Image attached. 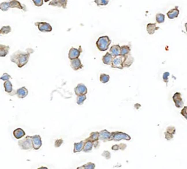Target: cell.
Returning <instances> with one entry per match:
<instances>
[{"label": "cell", "instance_id": "7dc6e473", "mask_svg": "<svg viewBox=\"0 0 187 169\" xmlns=\"http://www.w3.org/2000/svg\"><path fill=\"white\" fill-rule=\"evenodd\" d=\"M0 35H1V31H0Z\"/></svg>", "mask_w": 187, "mask_h": 169}, {"label": "cell", "instance_id": "4fadbf2b", "mask_svg": "<svg viewBox=\"0 0 187 169\" xmlns=\"http://www.w3.org/2000/svg\"><path fill=\"white\" fill-rule=\"evenodd\" d=\"M70 64H71V67H72L74 70H78L82 69L83 67V64H82L79 58L73 59V60H70Z\"/></svg>", "mask_w": 187, "mask_h": 169}, {"label": "cell", "instance_id": "277c9868", "mask_svg": "<svg viewBox=\"0 0 187 169\" xmlns=\"http://www.w3.org/2000/svg\"><path fill=\"white\" fill-rule=\"evenodd\" d=\"M18 144L19 147L23 150H28V149H31V148H33L31 136L24 137L23 139L20 140Z\"/></svg>", "mask_w": 187, "mask_h": 169}, {"label": "cell", "instance_id": "1f68e13d", "mask_svg": "<svg viewBox=\"0 0 187 169\" xmlns=\"http://www.w3.org/2000/svg\"><path fill=\"white\" fill-rule=\"evenodd\" d=\"M10 8L9 2H4L0 4V10L2 11H8Z\"/></svg>", "mask_w": 187, "mask_h": 169}, {"label": "cell", "instance_id": "8fae6325", "mask_svg": "<svg viewBox=\"0 0 187 169\" xmlns=\"http://www.w3.org/2000/svg\"><path fill=\"white\" fill-rule=\"evenodd\" d=\"M88 92V89L86 86L83 83H79L78 86L75 88V93L77 96L78 95H84Z\"/></svg>", "mask_w": 187, "mask_h": 169}, {"label": "cell", "instance_id": "484cf974", "mask_svg": "<svg viewBox=\"0 0 187 169\" xmlns=\"http://www.w3.org/2000/svg\"><path fill=\"white\" fill-rule=\"evenodd\" d=\"M98 137H99V132H92V133L90 134V135H89V138H86V139L94 142V141H96L98 140Z\"/></svg>", "mask_w": 187, "mask_h": 169}, {"label": "cell", "instance_id": "9a60e30c", "mask_svg": "<svg viewBox=\"0 0 187 169\" xmlns=\"http://www.w3.org/2000/svg\"><path fill=\"white\" fill-rule=\"evenodd\" d=\"M16 94H17L18 97L19 98H25L27 95H28V90L26 87L23 86V87L19 88L16 91Z\"/></svg>", "mask_w": 187, "mask_h": 169}, {"label": "cell", "instance_id": "7c38bea8", "mask_svg": "<svg viewBox=\"0 0 187 169\" xmlns=\"http://www.w3.org/2000/svg\"><path fill=\"white\" fill-rule=\"evenodd\" d=\"M134 59L133 58V56L130 53L125 55V56H124L123 64H122L123 67H130L134 62Z\"/></svg>", "mask_w": 187, "mask_h": 169}, {"label": "cell", "instance_id": "52a82bcc", "mask_svg": "<svg viewBox=\"0 0 187 169\" xmlns=\"http://www.w3.org/2000/svg\"><path fill=\"white\" fill-rule=\"evenodd\" d=\"M82 52V47L81 46H79V49H75V48H71L69 51L68 57L70 60H73V59L79 58L81 56V53Z\"/></svg>", "mask_w": 187, "mask_h": 169}, {"label": "cell", "instance_id": "ee69618b", "mask_svg": "<svg viewBox=\"0 0 187 169\" xmlns=\"http://www.w3.org/2000/svg\"><path fill=\"white\" fill-rule=\"evenodd\" d=\"M93 146L94 148H95V149H97V148H98L99 146H100V142H99V140H97V141H94Z\"/></svg>", "mask_w": 187, "mask_h": 169}, {"label": "cell", "instance_id": "b9f144b4", "mask_svg": "<svg viewBox=\"0 0 187 169\" xmlns=\"http://www.w3.org/2000/svg\"><path fill=\"white\" fill-rule=\"evenodd\" d=\"M49 5L51 6H53V7H59V3H58V0H52L49 2L48 4Z\"/></svg>", "mask_w": 187, "mask_h": 169}, {"label": "cell", "instance_id": "f35d334b", "mask_svg": "<svg viewBox=\"0 0 187 169\" xmlns=\"http://www.w3.org/2000/svg\"><path fill=\"white\" fill-rule=\"evenodd\" d=\"M62 144H63V139H61V138H60V139H57L56 141H55V144H54L55 147L56 148L60 147Z\"/></svg>", "mask_w": 187, "mask_h": 169}, {"label": "cell", "instance_id": "5b68a950", "mask_svg": "<svg viewBox=\"0 0 187 169\" xmlns=\"http://www.w3.org/2000/svg\"><path fill=\"white\" fill-rule=\"evenodd\" d=\"M123 60H124V56H115L113 58L112 62H111V67L112 68H118V69L122 70L124 68L123 65Z\"/></svg>", "mask_w": 187, "mask_h": 169}, {"label": "cell", "instance_id": "7bdbcfd3", "mask_svg": "<svg viewBox=\"0 0 187 169\" xmlns=\"http://www.w3.org/2000/svg\"><path fill=\"white\" fill-rule=\"evenodd\" d=\"M186 108H187L186 106H184V108H183V110L181 112V114L184 116V117H185V119H186Z\"/></svg>", "mask_w": 187, "mask_h": 169}, {"label": "cell", "instance_id": "44dd1931", "mask_svg": "<svg viewBox=\"0 0 187 169\" xmlns=\"http://www.w3.org/2000/svg\"><path fill=\"white\" fill-rule=\"evenodd\" d=\"M10 51V46L0 44V57H5L8 54Z\"/></svg>", "mask_w": 187, "mask_h": 169}, {"label": "cell", "instance_id": "8992f818", "mask_svg": "<svg viewBox=\"0 0 187 169\" xmlns=\"http://www.w3.org/2000/svg\"><path fill=\"white\" fill-rule=\"evenodd\" d=\"M35 25L38 27V29L42 32H50L52 31V27L47 22H36Z\"/></svg>", "mask_w": 187, "mask_h": 169}, {"label": "cell", "instance_id": "d6986e66", "mask_svg": "<svg viewBox=\"0 0 187 169\" xmlns=\"http://www.w3.org/2000/svg\"><path fill=\"white\" fill-rule=\"evenodd\" d=\"M26 133L25 131L21 128H18L13 131V135L16 139H20L25 136Z\"/></svg>", "mask_w": 187, "mask_h": 169}, {"label": "cell", "instance_id": "d6a6232c", "mask_svg": "<svg viewBox=\"0 0 187 169\" xmlns=\"http://www.w3.org/2000/svg\"><path fill=\"white\" fill-rule=\"evenodd\" d=\"M97 6H105L109 3V0H94Z\"/></svg>", "mask_w": 187, "mask_h": 169}, {"label": "cell", "instance_id": "60d3db41", "mask_svg": "<svg viewBox=\"0 0 187 169\" xmlns=\"http://www.w3.org/2000/svg\"><path fill=\"white\" fill-rule=\"evenodd\" d=\"M102 155L103 157H104L106 159H108V160L111 158V153H110L108 151H104V152L102 154Z\"/></svg>", "mask_w": 187, "mask_h": 169}, {"label": "cell", "instance_id": "ac0fdd59", "mask_svg": "<svg viewBox=\"0 0 187 169\" xmlns=\"http://www.w3.org/2000/svg\"><path fill=\"white\" fill-rule=\"evenodd\" d=\"M93 149V142L87 139L84 140V144L82 150L84 152H90Z\"/></svg>", "mask_w": 187, "mask_h": 169}, {"label": "cell", "instance_id": "2e32d148", "mask_svg": "<svg viewBox=\"0 0 187 169\" xmlns=\"http://www.w3.org/2000/svg\"><path fill=\"white\" fill-rule=\"evenodd\" d=\"M179 13L180 12L179 10H178V7L177 6L175 8H173V9L169 10L167 13V16L170 19H174L178 17V15H179Z\"/></svg>", "mask_w": 187, "mask_h": 169}, {"label": "cell", "instance_id": "7a4b0ae2", "mask_svg": "<svg viewBox=\"0 0 187 169\" xmlns=\"http://www.w3.org/2000/svg\"><path fill=\"white\" fill-rule=\"evenodd\" d=\"M111 44V40L108 36H102L97 40L96 45L100 51H105L108 49L110 45Z\"/></svg>", "mask_w": 187, "mask_h": 169}, {"label": "cell", "instance_id": "836d02e7", "mask_svg": "<svg viewBox=\"0 0 187 169\" xmlns=\"http://www.w3.org/2000/svg\"><path fill=\"white\" fill-rule=\"evenodd\" d=\"M58 3H59V8H62L64 9L67 8V0H58Z\"/></svg>", "mask_w": 187, "mask_h": 169}, {"label": "cell", "instance_id": "cb8c5ba5", "mask_svg": "<svg viewBox=\"0 0 187 169\" xmlns=\"http://www.w3.org/2000/svg\"><path fill=\"white\" fill-rule=\"evenodd\" d=\"M4 87H5V92H8V94H10V93H11L13 91V84H12V83L9 80L5 81V83H4Z\"/></svg>", "mask_w": 187, "mask_h": 169}, {"label": "cell", "instance_id": "83f0119b", "mask_svg": "<svg viewBox=\"0 0 187 169\" xmlns=\"http://www.w3.org/2000/svg\"><path fill=\"white\" fill-rule=\"evenodd\" d=\"M164 19H165V16L162 13H157L156 15V21L158 24H162L164 22Z\"/></svg>", "mask_w": 187, "mask_h": 169}, {"label": "cell", "instance_id": "5bb4252c", "mask_svg": "<svg viewBox=\"0 0 187 169\" xmlns=\"http://www.w3.org/2000/svg\"><path fill=\"white\" fill-rule=\"evenodd\" d=\"M10 8H18V9L23 10L24 11H27V8L24 5H21L19 1L18 0H11L10 2H9Z\"/></svg>", "mask_w": 187, "mask_h": 169}, {"label": "cell", "instance_id": "6da1fadb", "mask_svg": "<svg viewBox=\"0 0 187 169\" xmlns=\"http://www.w3.org/2000/svg\"><path fill=\"white\" fill-rule=\"evenodd\" d=\"M34 52L32 49H27L25 52L22 51H17L10 56V60L12 62L18 65L19 68H21L28 63L31 53Z\"/></svg>", "mask_w": 187, "mask_h": 169}, {"label": "cell", "instance_id": "d4e9b609", "mask_svg": "<svg viewBox=\"0 0 187 169\" xmlns=\"http://www.w3.org/2000/svg\"><path fill=\"white\" fill-rule=\"evenodd\" d=\"M131 49L129 46H123L120 48V55L121 56H125L130 53Z\"/></svg>", "mask_w": 187, "mask_h": 169}, {"label": "cell", "instance_id": "ba28073f", "mask_svg": "<svg viewBox=\"0 0 187 169\" xmlns=\"http://www.w3.org/2000/svg\"><path fill=\"white\" fill-rule=\"evenodd\" d=\"M31 142H32V147L35 150H38L42 146V138L39 135H35L31 136Z\"/></svg>", "mask_w": 187, "mask_h": 169}, {"label": "cell", "instance_id": "ffe728a7", "mask_svg": "<svg viewBox=\"0 0 187 169\" xmlns=\"http://www.w3.org/2000/svg\"><path fill=\"white\" fill-rule=\"evenodd\" d=\"M159 29V27H156V24H148L146 26V30L149 35H154L156 30Z\"/></svg>", "mask_w": 187, "mask_h": 169}, {"label": "cell", "instance_id": "e0dca14e", "mask_svg": "<svg viewBox=\"0 0 187 169\" xmlns=\"http://www.w3.org/2000/svg\"><path fill=\"white\" fill-rule=\"evenodd\" d=\"M120 48L121 46H119V45H113V46H111V48L110 49L109 53L112 55L113 57L119 56V55H120Z\"/></svg>", "mask_w": 187, "mask_h": 169}, {"label": "cell", "instance_id": "603a6c76", "mask_svg": "<svg viewBox=\"0 0 187 169\" xmlns=\"http://www.w3.org/2000/svg\"><path fill=\"white\" fill-rule=\"evenodd\" d=\"M83 144H84V141H81L79 143H75L74 144V153H77V152H80L82 151L83 147Z\"/></svg>", "mask_w": 187, "mask_h": 169}, {"label": "cell", "instance_id": "e575fe53", "mask_svg": "<svg viewBox=\"0 0 187 169\" xmlns=\"http://www.w3.org/2000/svg\"><path fill=\"white\" fill-rule=\"evenodd\" d=\"M44 1L45 2H48L49 0H32L33 3L35 5V6L37 7H41L42 5H43Z\"/></svg>", "mask_w": 187, "mask_h": 169}, {"label": "cell", "instance_id": "bcb514c9", "mask_svg": "<svg viewBox=\"0 0 187 169\" xmlns=\"http://www.w3.org/2000/svg\"><path fill=\"white\" fill-rule=\"evenodd\" d=\"M112 149H113V150H114V151L119 150V145H117V144H115V145H113L112 146Z\"/></svg>", "mask_w": 187, "mask_h": 169}, {"label": "cell", "instance_id": "8d00e7d4", "mask_svg": "<svg viewBox=\"0 0 187 169\" xmlns=\"http://www.w3.org/2000/svg\"><path fill=\"white\" fill-rule=\"evenodd\" d=\"M166 132H167V133H171V134L174 135V134H175L176 130H175V127H173V126H170V127H168L167 128V130H166Z\"/></svg>", "mask_w": 187, "mask_h": 169}, {"label": "cell", "instance_id": "4dcf8cb0", "mask_svg": "<svg viewBox=\"0 0 187 169\" xmlns=\"http://www.w3.org/2000/svg\"><path fill=\"white\" fill-rule=\"evenodd\" d=\"M77 97H77V104L78 105H82V104H83L85 100H86V94H84V95H78Z\"/></svg>", "mask_w": 187, "mask_h": 169}, {"label": "cell", "instance_id": "30bf717a", "mask_svg": "<svg viewBox=\"0 0 187 169\" xmlns=\"http://www.w3.org/2000/svg\"><path fill=\"white\" fill-rule=\"evenodd\" d=\"M111 133L108 132L107 130H103L102 131L99 132L98 140L106 142V141H111Z\"/></svg>", "mask_w": 187, "mask_h": 169}, {"label": "cell", "instance_id": "7402d4cb", "mask_svg": "<svg viewBox=\"0 0 187 169\" xmlns=\"http://www.w3.org/2000/svg\"><path fill=\"white\" fill-rule=\"evenodd\" d=\"M113 56L109 53V52H107L105 53V55L102 56V62L105 64H108V65H111V62H112L113 60Z\"/></svg>", "mask_w": 187, "mask_h": 169}, {"label": "cell", "instance_id": "9c48e42d", "mask_svg": "<svg viewBox=\"0 0 187 169\" xmlns=\"http://www.w3.org/2000/svg\"><path fill=\"white\" fill-rule=\"evenodd\" d=\"M173 100L174 101L175 105L178 108H181L182 107H184V103L183 101L182 96H181V94L180 92L175 93L173 97Z\"/></svg>", "mask_w": 187, "mask_h": 169}, {"label": "cell", "instance_id": "74e56055", "mask_svg": "<svg viewBox=\"0 0 187 169\" xmlns=\"http://www.w3.org/2000/svg\"><path fill=\"white\" fill-rule=\"evenodd\" d=\"M169 76H170V73L169 72H165L163 74V81L165 82L166 83H168L169 81Z\"/></svg>", "mask_w": 187, "mask_h": 169}, {"label": "cell", "instance_id": "d590c367", "mask_svg": "<svg viewBox=\"0 0 187 169\" xmlns=\"http://www.w3.org/2000/svg\"><path fill=\"white\" fill-rule=\"evenodd\" d=\"M11 78H12L11 75H10L9 74L7 73H4L2 76L0 77V79L2 81H5L10 80V79H11Z\"/></svg>", "mask_w": 187, "mask_h": 169}, {"label": "cell", "instance_id": "3957f363", "mask_svg": "<svg viewBox=\"0 0 187 169\" xmlns=\"http://www.w3.org/2000/svg\"><path fill=\"white\" fill-rule=\"evenodd\" d=\"M121 140H126V141H130L131 140V137L126 133H123V132L115 131L111 133V141H119Z\"/></svg>", "mask_w": 187, "mask_h": 169}, {"label": "cell", "instance_id": "f6af8a7d", "mask_svg": "<svg viewBox=\"0 0 187 169\" xmlns=\"http://www.w3.org/2000/svg\"><path fill=\"white\" fill-rule=\"evenodd\" d=\"M119 149H121V150H124L126 148V145L125 144H121L119 145Z\"/></svg>", "mask_w": 187, "mask_h": 169}, {"label": "cell", "instance_id": "4316f807", "mask_svg": "<svg viewBox=\"0 0 187 169\" xmlns=\"http://www.w3.org/2000/svg\"><path fill=\"white\" fill-rule=\"evenodd\" d=\"M100 81L103 83H108L110 81V75L105 73H102L100 75Z\"/></svg>", "mask_w": 187, "mask_h": 169}, {"label": "cell", "instance_id": "f1b7e54d", "mask_svg": "<svg viewBox=\"0 0 187 169\" xmlns=\"http://www.w3.org/2000/svg\"><path fill=\"white\" fill-rule=\"evenodd\" d=\"M94 169L95 168V164L94 163H88L86 164L83 165V166H81V167H78V169Z\"/></svg>", "mask_w": 187, "mask_h": 169}, {"label": "cell", "instance_id": "f546056e", "mask_svg": "<svg viewBox=\"0 0 187 169\" xmlns=\"http://www.w3.org/2000/svg\"><path fill=\"white\" fill-rule=\"evenodd\" d=\"M11 27L10 26H5L2 27V29H0L1 31V35H7L8 33H10L11 31Z\"/></svg>", "mask_w": 187, "mask_h": 169}, {"label": "cell", "instance_id": "ab89813d", "mask_svg": "<svg viewBox=\"0 0 187 169\" xmlns=\"http://www.w3.org/2000/svg\"><path fill=\"white\" fill-rule=\"evenodd\" d=\"M173 135H174L171 134V133H167V132H165V133H164V136H165V138L167 140H168V141H170V140L173 139Z\"/></svg>", "mask_w": 187, "mask_h": 169}]
</instances>
